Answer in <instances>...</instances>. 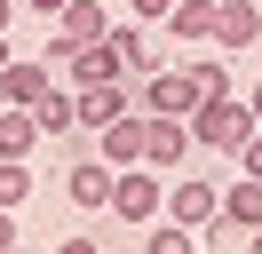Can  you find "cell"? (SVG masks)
Listing matches in <instances>:
<instances>
[{
  "label": "cell",
  "mask_w": 262,
  "mask_h": 254,
  "mask_svg": "<svg viewBox=\"0 0 262 254\" xmlns=\"http://www.w3.org/2000/svg\"><path fill=\"white\" fill-rule=\"evenodd\" d=\"M112 48H119V72H127V79H143V72H159V64H167V48L151 40V24H135V16H127V24H112Z\"/></svg>",
  "instance_id": "cell-9"
},
{
  "label": "cell",
  "mask_w": 262,
  "mask_h": 254,
  "mask_svg": "<svg viewBox=\"0 0 262 254\" xmlns=\"http://www.w3.org/2000/svg\"><path fill=\"white\" fill-rule=\"evenodd\" d=\"M167 222H183V230H214L223 222V183H207V175H183L175 190H167V206H159Z\"/></svg>",
  "instance_id": "cell-3"
},
{
  "label": "cell",
  "mask_w": 262,
  "mask_h": 254,
  "mask_svg": "<svg viewBox=\"0 0 262 254\" xmlns=\"http://www.w3.org/2000/svg\"><path fill=\"white\" fill-rule=\"evenodd\" d=\"M246 254H262V230H246Z\"/></svg>",
  "instance_id": "cell-27"
},
{
  "label": "cell",
  "mask_w": 262,
  "mask_h": 254,
  "mask_svg": "<svg viewBox=\"0 0 262 254\" xmlns=\"http://www.w3.org/2000/svg\"><path fill=\"white\" fill-rule=\"evenodd\" d=\"M230 159H238V175H254V183H262V127H254V135H246Z\"/></svg>",
  "instance_id": "cell-20"
},
{
  "label": "cell",
  "mask_w": 262,
  "mask_h": 254,
  "mask_svg": "<svg viewBox=\"0 0 262 254\" xmlns=\"http://www.w3.org/2000/svg\"><path fill=\"white\" fill-rule=\"evenodd\" d=\"M135 111H167V119H191V79H183V64H159V72H143V95H135Z\"/></svg>",
  "instance_id": "cell-4"
},
{
  "label": "cell",
  "mask_w": 262,
  "mask_h": 254,
  "mask_svg": "<svg viewBox=\"0 0 262 254\" xmlns=\"http://www.w3.org/2000/svg\"><path fill=\"white\" fill-rule=\"evenodd\" d=\"M48 56H8L0 64V103H40V95H48Z\"/></svg>",
  "instance_id": "cell-10"
},
{
  "label": "cell",
  "mask_w": 262,
  "mask_h": 254,
  "mask_svg": "<svg viewBox=\"0 0 262 254\" xmlns=\"http://www.w3.org/2000/svg\"><path fill=\"white\" fill-rule=\"evenodd\" d=\"M183 79H191V103H214V95H230L223 56H191V64H183Z\"/></svg>",
  "instance_id": "cell-17"
},
{
  "label": "cell",
  "mask_w": 262,
  "mask_h": 254,
  "mask_svg": "<svg viewBox=\"0 0 262 254\" xmlns=\"http://www.w3.org/2000/svg\"><path fill=\"white\" fill-rule=\"evenodd\" d=\"M254 40H262V8L254 0H214V48L238 56V48H254Z\"/></svg>",
  "instance_id": "cell-11"
},
{
  "label": "cell",
  "mask_w": 262,
  "mask_h": 254,
  "mask_svg": "<svg viewBox=\"0 0 262 254\" xmlns=\"http://www.w3.org/2000/svg\"><path fill=\"white\" fill-rule=\"evenodd\" d=\"M8 254H16V246H8Z\"/></svg>",
  "instance_id": "cell-29"
},
{
  "label": "cell",
  "mask_w": 262,
  "mask_h": 254,
  "mask_svg": "<svg viewBox=\"0 0 262 254\" xmlns=\"http://www.w3.org/2000/svg\"><path fill=\"white\" fill-rule=\"evenodd\" d=\"M143 254H199V230H183V222H151V238H143Z\"/></svg>",
  "instance_id": "cell-19"
},
{
  "label": "cell",
  "mask_w": 262,
  "mask_h": 254,
  "mask_svg": "<svg viewBox=\"0 0 262 254\" xmlns=\"http://www.w3.org/2000/svg\"><path fill=\"white\" fill-rule=\"evenodd\" d=\"M32 190H40V167H32V159H0V206H8V215H16Z\"/></svg>",
  "instance_id": "cell-18"
},
{
  "label": "cell",
  "mask_w": 262,
  "mask_h": 254,
  "mask_svg": "<svg viewBox=\"0 0 262 254\" xmlns=\"http://www.w3.org/2000/svg\"><path fill=\"white\" fill-rule=\"evenodd\" d=\"M159 206H167V183H159V167H119L112 175V215L119 222H159Z\"/></svg>",
  "instance_id": "cell-2"
},
{
  "label": "cell",
  "mask_w": 262,
  "mask_h": 254,
  "mask_svg": "<svg viewBox=\"0 0 262 254\" xmlns=\"http://www.w3.org/2000/svg\"><path fill=\"white\" fill-rule=\"evenodd\" d=\"M183 159H191V119L143 111V167H183Z\"/></svg>",
  "instance_id": "cell-5"
},
{
  "label": "cell",
  "mask_w": 262,
  "mask_h": 254,
  "mask_svg": "<svg viewBox=\"0 0 262 254\" xmlns=\"http://www.w3.org/2000/svg\"><path fill=\"white\" fill-rule=\"evenodd\" d=\"M56 254H103V246H96L88 230H64V238H56Z\"/></svg>",
  "instance_id": "cell-22"
},
{
  "label": "cell",
  "mask_w": 262,
  "mask_h": 254,
  "mask_svg": "<svg viewBox=\"0 0 262 254\" xmlns=\"http://www.w3.org/2000/svg\"><path fill=\"white\" fill-rule=\"evenodd\" d=\"M8 56H16V48H8V32H0V64H8Z\"/></svg>",
  "instance_id": "cell-28"
},
{
  "label": "cell",
  "mask_w": 262,
  "mask_h": 254,
  "mask_svg": "<svg viewBox=\"0 0 262 254\" xmlns=\"http://www.w3.org/2000/svg\"><path fill=\"white\" fill-rule=\"evenodd\" d=\"M112 175H119V167H103V159H88V167H64V199L80 206V215H103V206H112Z\"/></svg>",
  "instance_id": "cell-12"
},
{
  "label": "cell",
  "mask_w": 262,
  "mask_h": 254,
  "mask_svg": "<svg viewBox=\"0 0 262 254\" xmlns=\"http://www.w3.org/2000/svg\"><path fill=\"white\" fill-rule=\"evenodd\" d=\"M127 79H103V88H72V111H80V135H96V127H112L119 111H127Z\"/></svg>",
  "instance_id": "cell-8"
},
{
  "label": "cell",
  "mask_w": 262,
  "mask_h": 254,
  "mask_svg": "<svg viewBox=\"0 0 262 254\" xmlns=\"http://www.w3.org/2000/svg\"><path fill=\"white\" fill-rule=\"evenodd\" d=\"M24 8H40V16H56V8H64V0H24Z\"/></svg>",
  "instance_id": "cell-26"
},
{
  "label": "cell",
  "mask_w": 262,
  "mask_h": 254,
  "mask_svg": "<svg viewBox=\"0 0 262 254\" xmlns=\"http://www.w3.org/2000/svg\"><path fill=\"white\" fill-rule=\"evenodd\" d=\"M103 79H127V72H119L112 32H103V40H80V48L64 56V88H103Z\"/></svg>",
  "instance_id": "cell-6"
},
{
  "label": "cell",
  "mask_w": 262,
  "mask_h": 254,
  "mask_svg": "<svg viewBox=\"0 0 262 254\" xmlns=\"http://www.w3.org/2000/svg\"><path fill=\"white\" fill-rule=\"evenodd\" d=\"M16 246V215H8V206H0V254Z\"/></svg>",
  "instance_id": "cell-23"
},
{
  "label": "cell",
  "mask_w": 262,
  "mask_h": 254,
  "mask_svg": "<svg viewBox=\"0 0 262 254\" xmlns=\"http://www.w3.org/2000/svg\"><path fill=\"white\" fill-rule=\"evenodd\" d=\"M167 8H175V0H127V16H135V24H159Z\"/></svg>",
  "instance_id": "cell-21"
},
{
  "label": "cell",
  "mask_w": 262,
  "mask_h": 254,
  "mask_svg": "<svg viewBox=\"0 0 262 254\" xmlns=\"http://www.w3.org/2000/svg\"><path fill=\"white\" fill-rule=\"evenodd\" d=\"M246 111H254V127H262V79H254V95H246Z\"/></svg>",
  "instance_id": "cell-24"
},
{
  "label": "cell",
  "mask_w": 262,
  "mask_h": 254,
  "mask_svg": "<svg viewBox=\"0 0 262 254\" xmlns=\"http://www.w3.org/2000/svg\"><path fill=\"white\" fill-rule=\"evenodd\" d=\"M8 24H16V0H0V32H8Z\"/></svg>",
  "instance_id": "cell-25"
},
{
  "label": "cell",
  "mask_w": 262,
  "mask_h": 254,
  "mask_svg": "<svg viewBox=\"0 0 262 254\" xmlns=\"http://www.w3.org/2000/svg\"><path fill=\"white\" fill-rule=\"evenodd\" d=\"M167 40H214V0H175V8L159 16Z\"/></svg>",
  "instance_id": "cell-16"
},
{
  "label": "cell",
  "mask_w": 262,
  "mask_h": 254,
  "mask_svg": "<svg viewBox=\"0 0 262 254\" xmlns=\"http://www.w3.org/2000/svg\"><path fill=\"white\" fill-rule=\"evenodd\" d=\"M32 119H40V143H64V135H80V111H72V88H56V79H48V95L32 103Z\"/></svg>",
  "instance_id": "cell-15"
},
{
  "label": "cell",
  "mask_w": 262,
  "mask_h": 254,
  "mask_svg": "<svg viewBox=\"0 0 262 254\" xmlns=\"http://www.w3.org/2000/svg\"><path fill=\"white\" fill-rule=\"evenodd\" d=\"M246 135H254V111H246L238 95H214V103L191 111V143H199V151H223V159H230Z\"/></svg>",
  "instance_id": "cell-1"
},
{
  "label": "cell",
  "mask_w": 262,
  "mask_h": 254,
  "mask_svg": "<svg viewBox=\"0 0 262 254\" xmlns=\"http://www.w3.org/2000/svg\"><path fill=\"white\" fill-rule=\"evenodd\" d=\"M32 151H40L32 103H0V159H32Z\"/></svg>",
  "instance_id": "cell-14"
},
{
  "label": "cell",
  "mask_w": 262,
  "mask_h": 254,
  "mask_svg": "<svg viewBox=\"0 0 262 254\" xmlns=\"http://www.w3.org/2000/svg\"><path fill=\"white\" fill-rule=\"evenodd\" d=\"M214 230H262V183L254 175L223 183V222H214Z\"/></svg>",
  "instance_id": "cell-13"
},
{
  "label": "cell",
  "mask_w": 262,
  "mask_h": 254,
  "mask_svg": "<svg viewBox=\"0 0 262 254\" xmlns=\"http://www.w3.org/2000/svg\"><path fill=\"white\" fill-rule=\"evenodd\" d=\"M96 159H103V167H135V159H143V111H119V119L112 127H96Z\"/></svg>",
  "instance_id": "cell-7"
}]
</instances>
